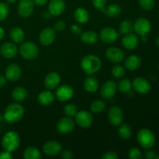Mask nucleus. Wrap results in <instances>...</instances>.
Instances as JSON below:
<instances>
[{
	"mask_svg": "<svg viewBox=\"0 0 159 159\" xmlns=\"http://www.w3.org/2000/svg\"><path fill=\"white\" fill-rule=\"evenodd\" d=\"M65 27H66V24H65V21H63V20H58L54 25V30L63 31L65 29Z\"/></svg>",
	"mask_w": 159,
	"mask_h": 159,
	"instance_id": "79ce46f5",
	"label": "nucleus"
},
{
	"mask_svg": "<svg viewBox=\"0 0 159 159\" xmlns=\"http://www.w3.org/2000/svg\"><path fill=\"white\" fill-rule=\"evenodd\" d=\"M118 87H119L120 91L122 92V93H127L131 89L132 83L129 79H124L120 81L119 84H118Z\"/></svg>",
	"mask_w": 159,
	"mask_h": 159,
	"instance_id": "f704fd0d",
	"label": "nucleus"
},
{
	"mask_svg": "<svg viewBox=\"0 0 159 159\" xmlns=\"http://www.w3.org/2000/svg\"><path fill=\"white\" fill-rule=\"evenodd\" d=\"M4 34H5L4 30H3L2 28L0 26V40H2V39L3 38V37H4Z\"/></svg>",
	"mask_w": 159,
	"mask_h": 159,
	"instance_id": "3c124183",
	"label": "nucleus"
},
{
	"mask_svg": "<svg viewBox=\"0 0 159 159\" xmlns=\"http://www.w3.org/2000/svg\"><path fill=\"white\" fill-rule=\"evenodd\" d=\"M102 159H116L118 158V155L114 152H108L104 154L102 156Z\"/></svg>",
	"mask_w": 159,
	"mask_h": 159,
	"instance_id": "37998d69",
	"label": "nucleus"
},
{
	"mask_svg": "<svg viewBox=\"0 0 159 159\" xmlns=\"http://www.w3.org/2000/svg\"><path fill=\"white\" fill-rule=\"evenodd\" d=\"M6 78L5 77V76L1 75H0V88L4 86V85H6Z\"/></svg>",
	"mask_w": 159,
	"mask_h": 159,
	"instance_id": "8fccbe9b",
	"label": "nucleus"
},
{
	"mask_svg": "<svg viewBox=\"0 0 159 159\" xmlns=\"http://www.w3.org/2000/svg\"><path fill=\"white\" fill-rule=\"evenodd\" d=\"M78 109L76 107V106H75L74 104H67L65 105V108H64V112H65V115L68 117H73L76 115V113H78Z\"/></svg>",
	"mask_w": 159,
	"mask_h": 159,
	"instance_id": "e433bc0d",
	"label": "nucleus"
},
{
	"mask_svg": "<svg viewBox=\"0 0 159 159\" xmlns=\"http://www.w3.org/2000/svg\"><path fill=\"white\" fill-rule=\"evenodd\" d=\"M9 15V6L5 2H0V21H3Z\"/></svg>",
	"mask_w": 159,
	"mask_h": 159,
	"instance_id": "58836bf2",
	"label": "nucleus"
},
{
	"mask_svg": "<svg viewBox=\"0 0 159 159\" xmlns=\"http://www.w3.org/2000/svg\"><path fill=\"white\" fill-rule=\"evenodd\" d=\"M139 4L144 10L149 11L153 9L155 2V0H139Z\"/></svg>",
	"mask_w": 159,
	"mask_h": 159,
	"instance_id": "4c0bfd02",
	"label": "nucleus"
},
{
	"mask_svg": "<svg viewBox=\"0 0 159 159\" xmlns=\"http://www.w3.org/2000/svg\"><path fill=\"white\" fill-rule=\"evenodd\" d=\"M55 40V30L51 27H46L40 32L39 40L43 46H49Z\"/></svg>",
	"mask_w": 159,
	"mask_h": 159,
	"instance_id": "ddd939ff",
	"label": "nucleus"
},
{
	"mask_svg": "<svg viewBox=\"0 0 159 159\" xmlns=\"http://www.w3.org/2000/svg\"><path fill=\"white\" fill-rule=\"evenodd\" d=\"M9 37L14 43H20L24 40L25 34L20 27H13L9 32Z\"/></svg>",
	"mask_w": 159,
	"mask_h": 159,
	"instance_id": "cd10ccee",
	"label": "nucleus"
},
{
	"mask_svg": "<svg viewBox=\"0 0 159 159\" xmlns=\"http://www.w3.org/2000/svg\"><path fill=\"white\" fill-rule=\"evenodd\" d=\"M56 97L61 102H65L72 98L74 95V90L70 85H63L57 89L56 91Z\"/></svg>",
	"mask_w": 159,
	"mask_h": 159,
	"instance_id": "2eb2a0df",
	"label": "nucleus"
},
{
	"mask_svg": "<svg viewBox=\"0 0 159 159\" xmlns=\"http://www.w3.org/2000/svg\"><path fill=\"white\" fill-rule=\"evenodd\" d=\"M62 148L61 144L55 141H50L45 143L43 146L44 154L48 156H54L58 155Z\"/></svg>",
	"mask_w": 159,
	"mask_h": 159,
	"instance_id": "dca6fc26",
	"label": "nucleus"
},
{
	"mask_svg": "<svg viewBox=\"0 0 159 159\" xmlns=\"http://www.w3.org/2000/svg\"><path fill=\"white\" fill-rule=\"evenodd\" d=\"M75 125V122L71 119V117L66 116L61 119L57 122L56 129L61 134H67L74 130Z\"/></svg>",
	"mask_w": 159,
	"mask_h": 159,
	"instance_id": "0eeeda50",
	"label": "nucleus"
},
{
	"mask_svg": "<svg viewBox=\"0 0 159 159\" xmlns=\"http://www.w3.org/2000/svg\"><path fill=\"white\" fill-rule=\"evenodd\" d=\"M141 65V60L138 56L131 55L126 59L124 62V66L126 68L130 71H134L140 68Z\"/></svg>",
	"mask_w": 159,
	"mask_h": 159,
	"instance_id": "5701e85b",
	"label": "nucleus"
},
{
	"mask_svg": "<svg viewBox=\"0 0 159 159\" xmlns=\"http://www.w3.org/2000/svg\"><path fill=\"white\" fill-rule=\"evenodd\" d=\"M132 86L138 93L141 94H146L151 90V85L148 80L141 77H138L134 79L132 82Z\"/></svg>",
	"mask_w": 159,
	"mask_h": 159,
	"instance_id": "f3484780",
	"label": "nucleus"
},
{
	"mask_svg": "<svg viewBox=\"0 0 159 159\" xmlns=\"http://www.w3.org/2000/svg\"><path fill=\"white\" fill-rule=\"evenodd\" d=\"M34 8V0H20L18 4L19 15L23 18H27L32 14Z\"/></svg>",
	"mask_w": 159,
	"mask_h": 159,
	"instance_id": "1a4fd4ad",
	"label": "nucleus"
},
{
	"mask_svg": "<svg viewBox=\"0 0 159 159\" xmlns=\"http://www.w3.org/2000/svg\"><path fill=\"white\" fill-rule=\"evenodd\" d=\"M118 134L121 138L127 139V138H130L131 137L132 130L128 124H124L120 127L119 130H118Z\"/></svg>",
	"mask_w": 159,
	"mask_h": 159,
	"instance_id": "473e14b6",
	"label": "nucleus"
},
{
	"mask_svg": "<svg viewBox=\"0 0 159 159\" xmlns=\"http://www.w3.org/2000/svg\"><path fill=\"white\" fill-rule=\"evenodd\" d=\"M155 43H156V45L158 47H159V36L158 37H157V39H156V40H155Z\"/></svg>",
	"mask_w": 159,
	"mask_h": 159,
	"instance_id": "603ef678",
	"label": "nucleus"
},
{
	"mask_svg": "<svg viewBox=\"0 0 159 159\" xmlns=\"http://www.w3.org/2000/svg\"><path fill=\"white\" fill-rule=\"evenodd\" d=\"M102 11L107 16L116 18L120 15L122 12V9L118 4H112L107 6V8H104Z\"/></svg>",
	"mask_w": 159,
	"mask_h": 159,
	"instance_id": "a878e982",
	"label": "nucleus"
},
{
	"mask_svg": "<svg viewBox=\"0 0 159 159\" xmlns=\"http://www.w3.org/2000/svg\"><path fill=\"white\" fill-rule=\"evenodd\" d=\"M84 89L88 93H96L99 89V82L95 77L89 76L84 81Z\"/></svg>",
	"mask_w": 159,
	"mask_h": 159,
	"instance_id": "393cba45",
	"label": "nucleus"
},
{
	"mask_svg": "<svg viewBox=\"0 0 159 159\" xmlns=\"http://www.w3.org/2000/svg\"><path fill=\"white\" fill-rule=\"evenodd\" d=\"M54 100V96L51 92L43 91L38 96V102L43 106H48L53 103Z\"/></svg>",
	"mask_w": 159,
	"mask_h": 159,
	"instance_id": "c85d7f7f",
	"label": "nucleus"
},
{
	"mask_svg": "<svg viewBox=\"0 0 159 159\" xmlns=\"http://www.w3.org/2000/svg\"><path fill=\"white\" fill-rule=\"evenodd\" d=\"M112 75L116 79H121L125 75V69L122 65H116L112 68Z\"/></svg>",
	"mask_w": 159,
	"mask_h": 159,
	"instance_id": "c9c22d12",
	"label": "nucleus"
},
{
	"mask_svg": "<svg viewBox=\"0 0 159 159\" xmlns=\"http://www.w3.org/2000/svg\"><path fill=\"white\" fill-rule=\"evenodd\" d=\"M74 18L78 23H86L89 20V15L88 11L84 8H78L74 12Z\"/></svg>",
	"mask_w": 159,
	"mask_h": 159,
	"instance_id": "bb28decb",
	"label": "nucleus"
},
{
	"mask_svg": "<svg viewBox=\"0 0 159 159\" xmlns=\"http://www.w3.org/2000/svg\"><path fill=\"white\" fill-rule=\"evenodd\" d=\"M61 158H65V159H70L73 158V154L71 151L69 150H66L65 152H62L61 154Z\"/></svg>",
	"mask_w": 159,
	"mask_h": 159,
	"instance_id": "49530a36",
	"label": "nucleus"
},
{
	"mask_svg": "<svg viewBox=\"0 0 159 159\" xmlns=\"http://www.w3.org/2000/svg\"><path fill=\"white\" fill-rule=\"evenodd\" d=\"M139 44V39L138 36L134 34H127L122 39V45L128 50H133Z\"/></svg>",
	"mask_w": 159,
	"mask_h": 159,
	"instance_id": "4be33fe9",
	"label": "nucleus"
},
{
	"mask_svg": "<svg viewBox=\"0 0 159 159\" xmlns=\"http://www.w3.org/2000/svg\"><path fill=\"white\" fill-rule=\"evenodd\" d=\"M23 158L25 159H40L41 158V155L38 149L30 146L25 149L23 152Z\"/></svg>",
	"mask_w": 159,
	"mask_h": 159,
	"instance_id": "7c9ffc66",
	"label": "nucleus"
},
{
	"mask_svg": "<svg viewBox=\"0 0 159 159\" xmlns=\"http://www.w3.org/2000/svg\"><path fill=\"white\" fill-rule=\"evenodd\" d=\"M128 156L130 159H140L142 157L141 151L137 148H133L128 152Z\"/></svg>",
	"mask_w": 159,
	"mask_h": 159,
	"instance_id": "ea45409f",
	"label": "nucleus"
},
{
	"mask_svg": "<svg viewBox=\"0 0 159 159\" xmlns=\"http://www.w3.org/2000/svg\"><path fill=\"white\" fill-rule=\"evenodd\" d=\"M27 91L23 87H16L12 92V97L14 100L17 102H21L25 100L27 97Z\"/></svg>",
	"mask_w": 159,
	"mask_h": 159,
	"instance_id": "c756f323",
	"label": "nucleus"
},
{
	"mask_svg": "<svg viewBox=\"0 0 159 159\" xmlns=\"http://www.w3.org/2000/svg\"><path fill=\"white\" fill-rule=\"evenodd\" d=\"M12 157L11 152L5 151V152H0V159H12Z\"/></svg>",
	"mask_w": 159,
	"mask_h": 159,
	"instance_id": "a18cd8bd",
	"label": "nucleus"
},
{
	"mask_svg": "<svg viewBox=\"0 0 159 159\" xmlns=\"http://www.w3.org/2000/svg\"><path fill=\"white\" fill-rule=\"evenodd\" d=\"M0 53L6 58H12L16 56L18 53V48L15 43L7 42L2 45L0 48Z\"/></svg>",
	"mask_w": 159,
	"mask_h": 159,
	"instance_id": "6ab92c4d",
	"label": "nucleus"
},
{
	"mask_svg": "<svg viewBox=\"0 0 159 159\" xmlns=\"http://www.w3.org/2000/svg\"><path fill=\"white\" fill-rule=\"evenodd\" d=\"M48 0H34V4L37 5V6H44L47 4Z\"/></svg>",
	"mask_w": 159,
	"mask_h": 159,
	"instance_id": "de8ad7c7",
	"label": "nucleus"
},
{
	"mask_svg": "<svg viewBox=\"0 0 159 159\" xmlns=\"http://www.w3.org/2000/svg\"><path fill=\"white\" fill-rule=\"evenodd\" d=\"M92 2L96 9H101V10L105 8L106 3H107V0H92Z\"/></svg>",
	"mask_w": 159,
	"mask_h": 159,
	"instance_id": "a19ab883",
	"label": "nucleus"
},
{
	"mask_svg": "<svg viewBox=\"0 0 159 159\" xmlns=\"http://www.w3.org/2000/svg\"><path fill=\"white\" fill-rule=\"evenodd\" d=\"M17 0H7V2L9 3H13V2H16Z\"/></svg>",
	"mask_w": 159,
	"mask_h": 159,
	"instance_id": "864d4df0",
	"label": "nucleus"
},
{
	"mask_svg": "<svg viewBox=\"0 0 159 159\" xmlns=\"http://www.w3.org/2000/svg\"><path fill=\"white\" fill-rule=\"evenodd\" d=\"M24 107L19 103H12L6 107L3 118L8 123H16L23 118Z\"/></svg>",
	"mask_w": 159,
	"mask_h": 159,
	"instance_id": "f257e3e1",
	"label": "nucleus"
},
{
	"mask_svg": "<svg viewBox=\"0 0 159 159\" xmlns=\"http://www.w3.org/2000/svg\"><path fill=\"white\" fill-rule=\"evenodd\" d=\"M2 119H3V116L1 114V113H0V122H1V121L2 120Z\"/></svg>",
	"mask_w": 159,
	"mask_h": 159,
	"instance_id": "5fc2aeb1",
	"label": "nucleus"
},
{
	"mask_svg": "<svg viewBox=\"0 0 159 159\" xmlns=\"http://www.w3.org/2000/svg\"><path fill=\"white\" fill-rule=\"evenodd\" d=\"M106 57L110 61L113 63H120L124 59L125 54L124 51L118 48H110L106 52Z\"/></svg>",
	"mask_w": 159,
	"mask_h": 159,
	"instance_id": "4468645a",
	"label": "nucleus"
},
{
	"mask_svg": "<svg viewBox=\"0 0 159 159\" xmlns=\"http://www.w3.org/2000/svg\"><path fill=\"white\" fill-rule=\"evenodd\" d=\"M61 82V76L57 72L48 73L44 79V86L48 90L54 89L59 85Z\"/></svg>",
	"mask_w": 159,
	"mask_h": 159,
	"instance_id": "aec40b11",
	"label": "nucleus"
},
{
	"mask_svg": "<svg viewBox=\"0 0 159 159\" xmlns=\"http://www.w3.org/2000/svg\"><path fill=\"white\" fill-rule=\"evenodd\" d=\"M145 156L148 159H153L155 158V154L154 152H148L146 153Z\"/></svg>",
	"mask_w": 159,
	"mask_h": 159,
	"instance_id": "09e8293b",
	"label": "nucleus"
},
{
	"mask_svg": "<svg viewBox=\"0 0 159 159\" xmlns=\"http://www.w3.org/2000/svg\"><path fill=\"white\" fill-rule=\"evenodd\" d=\"M108 118L110 124L113 126H119L122 124L124 120L123 111L119 107H113L109 110Z\"/></svg>",
	"mask_w": 159,
	"mask_h": 159,
	"instance_id": "9b49d317",
	"label": "nucleus"
},
{
	"mask_svg": "<svg viewBox=\"0 0 159 159\" xmlns=\"http://www.w3.org/2000/svg\"><path fill=\"white\" fill-rule=\"evenodd\" d=\"M71 31L74 35H79L82 34V28L79 25L75 24L71 26Z\"/></svg>",
	"mask_w": 159,
	"mask_h": 159,
	"instance_id": "c03bdc74",
	"label": "nucleus"
},
{
	"mask_svg": "<svg viewBox=\"0 0 159 159\" xmlns=\"http://www.w3.org/2000/svg\"><path fill=\"white\" fill-rule=\"evenodd\" d=\"M151 29H152V25L150 21L148 19L143 17L138 18L134 24V30L137 34L141 37H145L150 32Z\"/></svg>",
	"mask_w": 159,
	"mask_h": 159,
	"instance_id": "423d86ee",
	"label": "nucleus"
},
{
	"mask_svg": "<svg viewBox=\"0 0 159 159\" xmlns=\"http://www.w3.org/2000/svg\"><path fill=\"white\" fill-rule=\"evenodd\" d=\"M138 141L140 145L144 148H151L155 144V138L152 130L144 128L138 134Z\"/></svg>",
	"mask_w": 159,
	"mask_h": 159,
	"instance_id": "39448f33",
	"label": "nucleus"
},
{
	"mask_svg": "<svg viewBox=\"0 0 159 159\" xmlns=\"http://www.w3.org/2000/svg\"><path fill=\"white\" fill-rule=\"evenodd\" d=\"M120 32L121 34H127L129 33H131L132 30H134V24L130 20H126L121 22L120 25Z\"/></svg>",
	"mask_w": 159,
	"mask_h": 159,
	"instance_id": "2f4dec72",
	"label": "nucleus"
},
{
	"mask_svg": "<svg viewBox=\"0 0 159 159\" xmlns=\"http://www.w3.org/2000/svg\"><path fill=\"white\" fill-rule=\"evenodd\" d=\"M82 70L86 74L93 75L99 71L102 66L101 61L97 56L93 54H88L82 58L81 61Z\"/></svg>",
	"mask_w": 159,
	"mask_h": 159,
	"instance_id": "f03ea898",
	"label": "nucleus"
},
{
	"mask_svg": "<svg viewBox=\"0 0 159 159\" xmlns=\"http://www.w3.org/2000/svg\"><path fill=\"white\" fill-rule=\"evenodd\" d=\"M22 71L20 67L16 64H11L6 69V78L9 81L15 82L21 77Z\"/></svg>",
	"mask_w": 159,
	"mask_h": 159,
	"instance_id": "a211bd4d",
	"label": "nucleus"
},
{
	"mask_svg": "<svg viewBox=\"0 0 159 159\" xmlns=\"http://www.w3.org/2000/svg\"><path fill=\"white\" fill-rule=\"evenodd\" d=\"M20 144V138L15 131H9L5 134L2 139V146L5 151L12 152L16 150Z\"/></svg>",
	"mask_w": 159,
	"mask_h": 159,
	"instance_id": "7ed1b4c3",
	"label": "nucleus"
},
{
	"mask_svg": "<svg viewBox=\"0 0 159 159\" xmlns=\"http://www.w3.org/2000/svg\"><path fill=\"white\" fill-rule=\"evenodd\" d=\"M99 37L103 43H112L117 40L119 34L114 28L105 27L101 30Z\"/></svg>",
	"mask_w": 159,
	"mask_h": 159,
	"instance_id": "f8f14e48",
	"label": "nucleus"
},
{
	"mask_svg": "<svg viewBox=\"0 0 159 159\" xmlns=\"http://www.w3.org/2000/svg\"><path fill=\"white\" fill-rule=\"evenodd\" d=\"M65 9V2L64 0H51L48 5L49 12L53 16H59Z\"/></svg>",
	"mask_w": 159,
	"mask_h": 159,
	"instance_id": "412c9836",
	"label": "nucleus"
},
{
	"mask_svg": "<svg viewBox=\"0 0 159 159\" xmlns=\"http://www.w3.org/2000/svg\"><path fill=\"white\" fill-rule=\"evenodd\" d=\"M20 53L26 60H34L38 56V47L33 42H24L20 47Z\"/></svg>",
	"mask_w": 159,
	"mask_h": 159,
	"instance_id": "20e7f679",
	"label": "nucleus"
},
{
	"mask_svg": "<svg viewBox=\"0 0 159 159\" xmlns=\"http://www.w3.org/2000/svg\"><path fill=\"white\" fill-rule=\"evenodd\" d=\"M75 122L82 128H88L93 124V117L87 111H80L75 116Z\"/></svg>",
	"mask_w": 159,
	"mask_h": 159,
	"instance_id": "6e6552de",
	"label": "nucleus"
},
{
	"mask_svg": "<svg viewBox=\"0 0 159 159\" xmlns=\"http://www.w3.org/2000/svg\"><path fill=\"white\" fill-rule=\"evenodd\" d=\"M117 89V85L113 81H107L101 88L100 95L103 99H110L115 96Z\"/></svg>",
	"mask_w": 159,
	"mask_h": 159,
	"instance_id": "9d476101",
	"label": "nucleus"
},
{
	"mask_svg": "<svg viewBox=\"0 0 159 159\" xmlns=\"http://www.w3.org/2000/svg\"><path fill=\"white\" fill-rule=\"evenodd\" d=\"M98 39H99V36L97 33L94 31H85L81 34V40L85 44H94L98 41Z\"/></svg>",
	"mask_w": 159,
	"mask_h": 159,
	"instance_id": "b1692460",
	"label": "nucleus"
},
{
	"mask_svg": "<svg viewBox=\"0 0 159 159\" xmlns=\"http://www.w3.org/2000/svg\"><path fill=\"white\" fill-rule=\"evenodd\" d=\"M106 107V103L102 100H96L93 102L90 106V109L95 113H101L104 110Z\"/></svg>",
	"mask_w": 159,
	"mask_h": 159,
	"instance_id": "72a5a7b5",
	"label": "nucleus"
}]
</instances>
